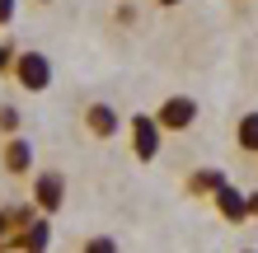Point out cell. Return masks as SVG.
<instances>
[{
	"mask_svg": "<svg viewBox=\"0 0 258 253\" xmlns=\"http://www.w3.org/2000/svg\"><path fill=\"white\" fill-rule=\"evenodd\" d=\"M80 253H122V248H117L113 234H89V239L80 244Z\"/></svg>",
	"mask_w": 258,
	"mask_h": 253,
	"instance_id": "12",
	"label": "cell"
},
{
	"mask_svg": "<svg viewBox=\"0 0 258 253\" xmlns=\"http://www.w3.org/2000/svg\"><path fill=\"white\" fill-rule=\"evenodd\" d=\"M85 131H89L94 141H113L117 131H122V113H117L113 103H103V99L85 103Z\"/></svg>",
	"mask_w": 258,
	"mask_h": 253,
	"instance_id": "6",
	"label": "cell"
},
{
	"mask_svg": "<svg viewBox=\"0 0 258 253\" xmlns=\"http://www.w3.org/2000/svg\"><path fill=\"white\" fill-rule=\"evenodd\" d=\"M249 220H258V192H249Z\"/></svg>",
	"mask_w": 258,
	"mask_h": 253,
	"instance_id": "15",
	"label": "cell"
},
{
	"mask_svg": "<svg viewBox=\"0 0 258 253\" xmlns=\"http://www.w3.org/2000/svg\"><path fill=\"white\" fill-rule=\"evenodd\" d=\"M160 10H178V5H188V0H155Z\"/></svg>",
	"mask_w": 258,
	"mask_h": 253,
	"instance_id": "16",
	"label": "cell"
},
{
	"mask_svg": "<svg viewBox=\"0 0 258 253\" xmlns=\"http://www.w3.org/2000/svg\"><path fill=\"white\" fill-rule=\"evenodd\" d=\"M33 206H38V216H56L66 206V174L61 169H38L33 174Z\"/></svg>",
	"mask_w": 258,
	"mask_h": 253,
	"instance_id": "4",
	"label": "cell"
},
{
	"mask_svg": "<svg viewBox=\"0 0 258 253\" xmlns=\"http://www.w3.org/2000/svg\"><path fill=\"white\" fill-rule=\"evenodd\" d=\"M127 141H132V155L150 164V159H160V145H164V131L155 127V117L150 113H132L127 117Z\"/></svg>",
	"mask_w": 258,
	"mask_h": 253,
	"instance_id": "3",
	"label": "cell"
},
{
	"mask_svg": "<svg viewBox=\"0 0 258 253\" xmlns=\"http://www.w3.org/2000/svg\"><path fill=\"white\" fill-rule=\"evenodd\" d=\"M211 206H216V216L230 220V225H244V220H249V192H239V188H230V183L211 197Z\"/></svg>",
	"mask_w": 258,
	"mask_h": 253,
	"instance_id": "7",
	"label": "cell"
},
{
	"mask_svg": "<svg viewBox=\"0 0 258 253\" xmlns=\"http://www.w3.org/2000/svg\"><path fill=\"white\" fill-rule=\"evenodd\" d=\"M10 248H19V253H47L52 248V220L38 216L24 234H14V239H10Z\"/></svg>",
	"mask_w": 258,
	"mask_h": 253,
	"instance_id": "8",
	"label": "cell"
},
{
	"mask_svg": "<svg viewBox=\"0 0 258 253\" xmlns=\"http://www.w3.org/2000/svg\"><path fill=\"white\" fill-rule=\"evenodd\" d=\"M239 253H258V248H239Z\"/></svg>",
	"mask_w": 258,
	"mask_h": 253,
	"instance_id": "17",
	"label": "cell"
},
{
	"mask_svg": "<svg viewBox=\"0 0 258 253\" xmlns=\"http://www.w3.org/2000/svg\"><path fill=\"white\" fill-rule=\"evenodd\" d=\"M19 127H24V113L14 108V103H0V136H19Z\"/></svg>",
	"mask_w": 258,
	"mask_h": 253,
	"instance_id": "11",
	"label": "cell"
},
{
	"mask_svg": "<svg viewBox=\"0 0 258 253\" xmlns=\"http://www.w3.org/2000/svg\"><path fill=\"white\" fill-rule=\"evenodd\" d=\"M235 150L249 155V159H258V108L244 113V117L235 122Z\"/></svg>",
	"mask_w": 258,
	"mask_h": 253,
	"instance_id": "10",
	"label": "cell"
},
{
	"mask_svg": "<svg viewBox=\"0 0 258 253\" xmlns=\"http://www.w3.org/2000/svg\"><path fill=\"white\" fill-rule=\"evenodd\" d=\"M14 10H19V0H0V24H10Z\"/></svg>",
	"mask_w": 258,
	"mask_h": 253,
	"instance_id": "14",
	"label": "cell"
},
{
	"mask_svg": "<svg viewBox=\"0 0 258 253\" xmlns=\"http://www.w3.org/2000/svg\"><path fill=\"white\" fill-rule=\"evenodd\" d=\"M221 188H225V174H221V169H192V174L183 178V192H188V197H197V202H211Z\"/></svg>",
	"mask_w": 258,
	"mask_h": 253,
	"instance_id": "9",
	"label": "cell"
},
{
	"mask_svg": "<svg viewBox=\"0 0 258 253\" xmlns=\"http://www.w3.org/2000/svg\"><path fill=\"white\" fill-rule=\"evenodd\" d=\"M10 75L24 94H47L52 89V61H47V52H14Z\"/></svg>",
	"mask_w": 258,
	"mask_h": 253,
	"instance_id": "2",
	"label": "cell"
},
{
	"mask_svg": "<svg viewBox=\"0 0 258 253\" xmlns=\"http://www.w3.org/2000/svg\"><path fill=\"white\" fill-rule=\"evenodd\" d=\"M197 113H202V108H197L192 94H169L150 117H155V127L164 131V136H183V131L197 127Z\"/></svg>",
	"mask_w": 258,
	"mask_h": 253,
	"instance_id": "1",
	"label": "cell"
},
{
	"mask_svg": "<svg viewBox=\"0 0 258 253\" xmlns=\"http://www.w3.org/2000/svg\"><path fill=\"white\" fill-rule=\"evenodd\" d=\"M33 164H38V150H33L28 136H10L5 145H0V169H5L10 178H28Z\"/></svg>",
	"mask_w": 258,
	"mask_h": 253,
	"instance_id": "5",
	"label": "cell"
},
{
	"mask_svg": "<svg viewBox=\"0 0 258 253\" xmlns=\"http://www.w3.org/2000/svg\"><path fill=\"white\" fill-rule=\"evenodd\" d=\"M10 66H14V47L0 42V75H10Z\"/></svg>",
	"mask_w": 258,
	"mask_h": 253,
	"instance_id": "13",
	"label": "cell"
}]
</instances>
